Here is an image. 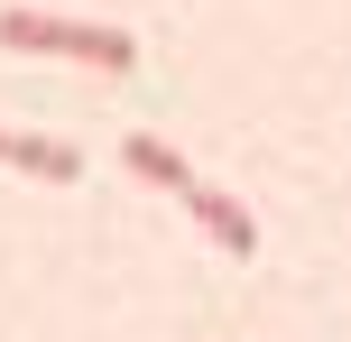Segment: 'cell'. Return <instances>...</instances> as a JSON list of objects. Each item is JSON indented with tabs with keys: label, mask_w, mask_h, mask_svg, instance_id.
Wrapping results in <instances>:
<instances>
[{
	"label": "cell",
	"mask_w": 351,
	"mask_h": 342,
	"mask_svg": "<svg viewBox=\"0 0 351 342\" xmlns=\"http://www.w3.org/2000/svg\"><path fill=\"white\" fill-rule=\"evenodd\" d=\"M185 213L213 232V250H231V259H250V250H259V222H250V204H241V195H222V185H194V195H185Z\"/></svg>",
	"instance_id": "7a4b0ae2"
},
{
	"label": "cell",
	"mask_w": 351,
	"mask_h": 342,
	"mask_svg": "<svg viewBox=\"0 0 351 342\" xmlns=\"http://www.w3.org/2000/svg\"><path fill=\"white\" fill-rule=\"evenodd\" d=\"M0 47L19 56H65V65H139V37L130 28H93V19H47V10H0Z\"/></svg>",
	"instance_id": "6da1fadb"
},
{
	"label": "cell",
	"mask_w": 351,
	"mask_h": 342,
	"mask_svg": "<svg viewBox=\"0 0 351 342\" xmlns=\"http://www.w3.org/2000/svg\"><path fill=\"white\" fill-rule=\"evenodd\" d=\"M121 158H130V176H148V185H167V195H176V204H185V195H194V185H204V176H194V167H185V158H176V148L158 139V130H139V139H130V148H121Z\"/></svg>",
	"instance_id": "277c9868"
},
{
	"label": "cell",
	"mask_w": 351,
	"mask_h": 342,
	"mask_svg": "<svg viewBox=\"0 0 351 342\" xmlns=\"http://www.w3.org/2000/svg\"><path fill=\"white\" fill-rule=\"evenodd\" d=\"M0 167H28V176H47V185L84 176V158H74L65 139H37V130H0Z\"/></svg>",
	"instance_id": "3957f363"
}]
</instances>
